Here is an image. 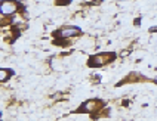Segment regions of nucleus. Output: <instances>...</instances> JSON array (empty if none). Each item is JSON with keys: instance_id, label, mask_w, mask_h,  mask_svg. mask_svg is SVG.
<instances>
[{"instance_id": "1", "label": "nucleus", "mask_w": 157, "mask_h": 121, "mask_svg": "<svg viewBox=\"0 0 157 121\" xmlns=\"http://www.w3.org/2000/svg\"><path fill=\"white\" fill-rule=\"evenodd\" d=\"M17 12V3L12 2V0H5L2 3V14L9 17V15H14Z\"/></svg>"}, {"instance_id": "2", "label": "nucleus", "mask_w": 157, "mask_h": 121, "mask_svg": "<svg viewBox=\"0 0 157 121\" xmlns=\"http://www.w3.org/2000/svg\"><path fill=\"white\" fill-rule=\"evenodd\" d=\"M80 34V28H77V27H65V28H62L61 31H59V35L62 37V38H68V37H74V35Z\"/></svg>"}, {"instance_id": "3", "label": "nucleus", "mask_w": 157, "mask_h": 121, "mask_svg": "<svg viewBox=\"0 0 157 121\" xmlns=\"http://www.w3.org/2000/svg\"><path fill=\"white\" fill-rule=\"evenodd\" d=\"M11 74H14V72H12V71H9V69H2V71H0V81H2V83H5V81L9 78V75H11Z\"/></svg>"}, {"instance_id": "4", "label": "nucleus", "mask_w": 157, "mask_h": 121, "mask_svg": "<svg viewBox=\"0 0 157 121\" xmlns=\"http://www.w3.org/2000/svg\"><path fill=\"white\" fill-rule=\"evenodd\" d=\"M105 59H107V56L104 55H98V56H95V58H92V61H95L93 64L96 65V67H99V65H102L105 62Z\"/></svg>"}, {"instance_id": "5", "label": "nucleus", "mask_w": 157, "mask_h": 121, "mask_svg": "<svg viewBox=\"0 0 157 121\" xmlns=\"http://www.w3.org/2000/svg\"><path fill=\"white\" fill-rule=\"evenodd\" d=\"M95 106H96V102L95 101H87L86 104L83 105L85 111H92V109H95Z\"/></svg>"}]
</instances>
